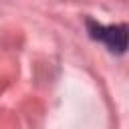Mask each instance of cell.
<instances>
[{"label":"cell","instance_id":"6da1fadb","mask_svg":"<svg viewBox=\"0 0 129 129\" xmlns=\"http://www.w3.org/2000/svg\"><path fill=\"white\" fill-rule=\"evenodd\" d=\"M89 36L95 40H101L111 52L123 54L127 50V26L125 24H101L93 18L87 20Z\"/></svg>","mask_w":129,"mask_h":129}]
</instances>
